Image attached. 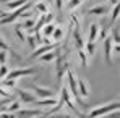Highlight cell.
<instances>
[{
    "mask_svg": "<svg viewBox=\"0 0 120 118\" xmlns=\"http://www.w3.org/2000/svg\"><path fill=\"white\" fill-rule=\"evenodd\" d=\"M71 40H73V45L76 47V50H81L84 47V42L86 40L83 39V36H81L80 26H75L73 28V31H71Z\"/></svg>",
    "mask_w": 120,
    "mask_h": 118,
    "instance_id": "10",
    "label": "cell"
},
{
    "mask_svg": "<svg viewBox=\"0 0 120 118\" xmlns=\"http://www.w3.org/2000/svg\"><path fill=\"white\" fill-rule=\"evenodd\" d=\"M78 58H80V63L83 65V66H86V65H88V55L84 54V50H83V49L78 50Z\"/></svg>",
    "mask_w": 120,
    "mask_h": 118,
    "instance_id": "29",
    "label": "cell"
},
{
    "mask_svg": "<svg viewBox=\"0 0 120 118\" xmlns=\"http://www.w3.org/2000/svg\"><path fill=\"white\" fill-rule=\"evenodd\" d=\"M105 37H107V26H105V24H101L99 29H98V37H96V42H98V40L101 42V40H104Z\"/></svg>",
    "mask_w": 120,
    "mask_h": 118,
    "instance_id": "24",
    "label": "cell"
},
{
    "mask_svg": "<svg viewBox=\"0 0 120 118\" xmlns=\"http://www.w3.org/2000/svg\"><path fill=\"white\" fill-rule=\"evenodd\" d=\"M24 42H28L31 49H36V45H38V42H36V34L33 36V32H28V36H26Z\"/></svg>",
    "mask_w": 120,
    "mask_h": 118,
    "instance_id": "26",
    "label": "cell"
},
{
    "mask_svg": "<svg viewBox=\"0 0 120 118\" xmlns=\"http://www.w3.org/2000/svg\"><path fill=\"white\" fill-rule=\"evenodd\" d=\"M15 32H16V36H18V39H20L21 42H24V39H26V34H24V31L21 29L20 26H16V28H15Z\"/></svg>",
    "mask_w": 120,
    "mask_h": 118,
    "instance_id": "33",
    "label": "cell"
},
{
    "mask_svg": "<svg viewBox=\"0 0 120 118\" xmlns=\"http://www.w3.org/2000/svg\"><path fill=\"white\" fill-rule=\"evenodd\" d=\"M0 96H2L3 99H10V100H13V94H11V91L5 89V87H2V86H0Z\"/></svg>",
    "mask_w": 120,
    "mask_h": 118,
    "instance_id": "30",
    "label": "cell"
},
{
    "mask_svg": "<svg viewBox=\"0 0 120 118\" xmlns=\"http://www.w3.org/2000/svg\"><path fill=\"white\" fill-rule=\"evenodd\" d=\"M8 63V50H0V65Z\"/></svg>",
    "mask_w": 120,
    "mask_h": 118,
    "instance_id": "32",
    "label": "cell"
},
{
    "mask_svg": "<svg viewBox=\"0 0 120 118\" xmlns=\"http://www.w3.org/2000/svg\"><path fill=\"white\" fill-rule=\"evenodd\" d=\"M31 92L36 96V99H47V97H55V92L50 87L41 86V84H31Z\"/></svg>",
    "mask_w": 120,
    "mask_h": 118,
    "instance_id": "5",
    "label": "cell"
},
{
    "mask_svg": "<svg viewBox=\"0 0 120 118\" xmlns=\"http://www.w3.org/2000/svg\"><path fill=\"white\" fill-rule=\"evenodd\" d=\"M54 2H55V7H57L59 10H62L63 5H65V0H54Z\"/></svg>",
    "mask_w": 120,
    "mask_h": 118,
    "instance_id": "35",
    "label": "cell"
},
{
    "mask_svg": "<svg viewBox=\"0 0 120 118\" xmlns=\"http://www.w3.org/2000/svg\"><path fill=\"white\" fill-rule=\"evenodd\" d=\"M83 50H84V54H86L88 57H93V55L96 54V42H88V40H86Z\"/></svg>",
    "mask_w": 120,
    "mask_h": 118,
    "instance_id": "22",
    "label": "cell"
},
{
    "mask_svg": "<svg viewBox=\"0 0 120 118\" xmlns=\"http://www.w3.org/2000/svg\"><path fill=\"white\" fill-rule=\"evenodd\" d=\"M119 11H120V7H119V5H114V8H112V15H110V24H114L115 21L119 20Z\"/></svg>",
    "mask_w": 120,
    "mask_h": 118,
    "instance_id": "28",
    "label": "cell"
},
{
    "mask_svg": "<svg viewBox=\"0 0 120 118\" xmlns=\"http://www.w3.org/2000/svg\"><path fill=\"white\" fill-rule=\"evenodd\" d=\"M28 2H31V0H10V2H7V10H15V8H18L21 5H24V3H28Z\"/></svg>",
    "mask_w": 120,
    "mask_h": 118,
    "instance_id": "23",
    "label": "cell"
},
{
    "mask_svg": "<svg viewBox=\"0 0 120 118\" xmlns=\"http://www.w3.org/2000/svg\"><path fill=\"white\" fill-rule=\"evenodd\" d=\"M5 15H7V13H5V11H2V10H0V18H3V16H5Z\"/></svg>",
    "mask_w": 120,
    "mask_h": 118,
    "instance_id": "38",
    "label": "cell"
},
{
    "mask_svg": "<svg viewBox=\"0 0 120 118\" xmlns=\"http://www.w3.org/2000/svg\"><path fill=\"white\" fill-rule=\"evenodd\" d=\"M16 94H18V97H20L21 104H34V102L38 100L36 96H34L31 91H28V89H16Z\"/></svg>",
    "mask_w": 120,
    "mask_h": 118,
    "instance_id": "9",
    "label": "cell"
},
{
    "mask_svg": "<svg viewBox=\"0 0 120 118\" xmlns=\"http://www.w3.org/2000/svg\"><path fill=\"white\" fill-rule=\"evenodd\" d=\"M60 102L63 104V105H67L75 115L78 118H84V113H81L80 110L76 108V105H75V100L73 97L70 96V92H68V89H67V86H62V89H60Z\"/></svg>",
    "mask_w": 120,
    "mask_h": 118,
    "instance_id": "3",
    "label": "cell"
},
{
    "mask_svg": "<svg viewBox=\"0 0 120 118\" xmlns=\"http://www.w3.org/2000/svg\"><path fill=\"white\" fill-rule=\"evenodd\" d=\"M120 0H109V3H110V7H114V5H119Z\"/></svg>",
    "mask_w": 120,
    "mask_h": 118,
    "instance_id": "37",
    "label": "cell"
},
{
    "mask_svg": "<svg viewBox=\"0 0 120 118\" xmlns=\"http://www.w3.org/2000/svg\"><path fill=\"white\" fill-rule=\"evenodd\" d=\"M59 49H60V45L57 47V49H54V52H45V54H42V55H39L38 58L41 60V61H54V60L57 58V55H59Z\"/></svg>",
    "mask_w": 120,
    "mask_h": 118,
    "instance_id": "17",
    "label": "cell"
},
{
    "mask_svg": "<svg viewBox=\"0 0 120 118\" xmlns=\"http://www.w3.org/2000/svg\"><path fill=\"white\" fill-rule=\"evenodd\" d=\"M55 23H47V24H44L42 28H41V37H50L52 36V32H54V29H55Z\"/></svg>",
    "mask_w": 120,
    "mask_h": 118,
    "instance_id": "18",
    "label": "cell"
},
{
    "mask_svg": "<svg viewBox=\"0 0 120 118\" xmlns=\"http://www.w3.org/2000/svg\"><path fill=\"white\" fill-rule=\"evenodd\" d=\"M65 2H67V0H65Z\"/></svg>",
    "mask_w": 120,
    "mask_h": 118,
    "instance_id": "41",
    "label": "cell"
},
{
    "mask_svg": "<svg viewBox=\"0 0 120 118\" xmlns=\"http://www.w3.org/2000/svg\"><path fill=\"white\" fill-rule=\"evenodd\" d=\"M20 108H21V102L20 100H11V102L7 104L2 110H3V112H8V113H15V112H18Z\"/></svg>",
    "mask_w": 120,
    "mask_h": 118,
    "instance_id": "19",
    "label": "cell"
},
{
    "mask_svg": "<svg viewBox=\"0 0 120 118\" xmlns=\"http://www.w3.org/2000/svg\"><path fill=\"white\" fill-rule=\"evenodd\" d=\"M31 7H33L39 15H47V13H50V3L45 2V0H38V2L33 3Z\"/></svg>",
    "mask_w": 120,
    "mask_h": 118,
    "instance_id": "13",
    "label": "cell"
},
{
    "mask_svg": "<svg viewBox=\"0 0 120 118\" xmlns=\"http://www.w3.org/2000/svg\"><path fill=\"white\" fill-rule=\"evenodd\" d=\"M65 37V26H62V24H57L55 26V29H54V32H52V36H50V39H52V42H57V44H60V40Z\"/></svg>",
    "mask_w": 120,
    "mask_h": 118,
    "instance_id": "16",
    "label": "cell"
},
{
    "mask_svg": "<svg viewBox=\"0 0 120 118\" xmlns=\"http://www.w3.org/2000/svg\"><path fill=\"white\" fill-rule=\"evenodd\" d=\"M45 2H49V3H50V0H45Z\"/></svg>",
    "mask_w": 120,
    "mask_h": 118,
    "instance_id": "40",
    "label": "cell"
},
{
    "mask_svg": "<svg viewBox=\"0 0 120 118\" xmlns=\"http://www.w3.org/2000/svg\"><path fill=\"white\" fill-rule=\"evenodd\" d=\"M109 11H110V7H109V5L98 3V5H94V7H91V8L88 10V15H91V16H104V15H107Z\"/></svg>",
    "mask_w": 120,
    "mask_h": 118,
    "instance_id": "8",
    "label": "cell"
},
{
    "mask_svg": "<svg viewBox=\"0 0 120 118\" xmlns=\"http://www.w3.org/2000/svg\"><path fill=\"white\" fill-rule=\"evenodd\" d=\"M7 2H10V0H0V3H7Z\"/></svg>",
    "mask_w": 120,
    "mask_h": 118,
    "instance_id": "39",
    "label": "cell"
},
{
    "mask_svg": "<svg viewBox=\"0 0 120 118\" xmlns=\"http://www.w3.org/2000/svg\"><path fill=\"white\" fill-rule=\"evenodd\" d=\"M120 108V102L119 100H112V102H105V104H101L93 107L88 115H84V118H104L105 115H110L114 112H119Z\"/></svg>",
    "mask_w": 120,
    "mask_h": 118,
    "instance_id": "1",
    "label": "cell"
},
{
    "mask_svg": "<svg viewBox=\"0 0 120 118\" xmlns=\"http://www.w3.org/2000/svg\"><path fill=\"white\" fill-rule=\"evenodd\" d=\"M65 76H67V89H68V92H70V96L73 97L75 100V104H78L81 108H84L86 107V104H83V99L80 97V94H78V86H76V73H75V70H71V68H68L67 70V73H65Z\"/></svg>",
    "mask_w": 120,
    "mask_h": 118,
    "instance_id": "2",
    "label": "cell"
},
{
    "mask_svg": "<svg viewBox=\"0 0 120 118\" xmlns=\"http://www.w3.org/2000/svg\"><path fill=\"white\" fill-rule=\"evenodd\" d=\"M81 3H83V0H67V8H68L70 11H73V10L80 8Z\"/></svg>",
    "mask_w": 120,
    "mask_h": 118,
    "instance_id": "25",
    "label": "cell"
},
{
    "mask_svg": "<svg viewBox=\"0 0 120 118\" xmlns=\"http://www.w3.org/2000/svg\"><path fill=\"white\" fill-rule=\"evenodd\" d=\"M102 42H104V55H105V61L110 65V63H112V37L107 36Z\"/></svg>",
    "mask_w": 120,
    "mask_h": 118,
    "instance_id": "14",
    "label": "cell"
},
{
    "mask_svg": "<svg viewBox=\"0 0 120 118\" xmlns=\"http://www.w3.org/2000/svg\"><path fill=\"white\" fill-rule=\"evenodd\" d=\"M8 71H10V70H8V65H0V81L7 76Z\"/></svg>",
    "mask_w": 120,
    "mask_h": 118,
    "instance_id": "34",
    "label": "cell"
},
{
    "mask_svg": "<svg viewBox=\"0 0 120 118\" xmlns=\"http://www.w3.org/2000/svg\"><path fill=\"white\" fill-rule=\"evenodd\" d=\"M54 61H55V75H57V79H59V84H60L63 76H65V73H67V70L70 68L65 55L62 54V49H59V55H57V58Z\"/></svg>",
    "mask_w": 120,
    "mask_h": 118,
    "instance_id": "4",
    "label": "cell"
},
{
    "mask_svg": "<svg viewBox=\"0 0 120 118\" xmlns=\"http://www.w3.org/2000/svg\"><path fill=\"white\" fill-rule=\"evenodd\" d=\"M42 115V110L39 108H20L15 112V118H38Z\"/></svg>",
    "mask_w": 120,
    "mask_h": 118,
    "instance_id": "7",
    "label": "cell"
},
{
    "mask_svg": "<svg viewBox=\"0 0 120 118\" xmlns=\"http://www.w3.org/2000/svg\"><path fill=\"white\" fill-rule=\"evenodd\" d=\"M0 86L5 87V89H8V91H13V89H16V79L3 78L2 81H0Z\"/></svg>",
    "mask_w": 120,
    "mask_h": 118,
    "instance_id": "20",
    "label": "cell"
},
{
    "mask_svg": "<svg viewBox=\"0 0 120 118\" xmlns=\"http://www.w3.org/2000/svg\"><path fill=\"white\" fill-rule=\"evenodd\" d=\"M34 73H36V70H34V68H16V70L8 71L5 78H8V79H16V81H18V79H21V78L31 76V75H34Z\"/></svg>",
    "mask_w": 120,
    "mask_h": 118,
    "instance_id": "6",
    "label": "cell"
},
{
    "mask_svg": "<svg viewBox=\"0 0 120 118\" xmlns=\"http://www.w3.org/2000/svg\"><path fill=\"white\" fill-rule=\"evenodd\" d=\"M60 44H57V42H52V44H44V45H41V47H38V49H34V52L31 54V57L29 58H38L39 55H42V54H45V52H50V50H54V49H57Z\"/></svg>",
    "mask_w": 120,
    "mask_h": 118,
    "instance_id": "11",
    "label": "cell"
},
{
    "mask_svg": "<svg viewBox=\"0 0 120 118\" xmlns=\"http://www.w3.org/2000/svg\"><path fill=\"white\" fill-rule=\"evenodd\" d=\"M57 97H47V99H39V100H36L33 105L34 107H47V108H52L54 105H57Z\"/></svg>",
    "mask_w": 120,
    "mask_h": 118,
    "instance_id": "15",
    "label": "cell"
},
{
    "mask_svg": "<svg viewBox=\"0 0 120 118\" xmlns=\"http://www.w3.org/2000/svg\"><path fill=\"white\" fill-rule=\"evenodd\" d=\"M0 50H8V52H11V47H10V44H8L7 40L3 39V36H0Z\"/></svg>",
    "mask_w": 120,
    "mask_h": 118,
    "instance_id": "31",
    "label": "cell"
},
{
    "mask_svg": "<svg viewBox=\"0 0 120 118\" xmlns=\"http://www.w3.org/2000/svg\"><path fill=\"white\" fill-rule=\"evenodd\" d=\"M112 44H120V29L119 26H115L114 29H112Z\"/></svg>",
    "mask_w": 120,
    "mask_h": 118,
    "instance_id": "27",
    "label": "cell"
},
{
    "mask_svg": "<svg viewBox=\"0 0 120 118\" xmlns=\"http://www.w3.org/2000/svg\"><path fill=\"white\" fill-rule=\"evenodd\" d=\"M98 29H99V24H98V23H93V24L89 26L88 42H96V37H98Z\"/></svg>",
    "mask_w": 120,
    "mask_h": 118,
    "instance_id": "21",
    "label": "cell"
},
{
    "mask_svg": "<svg viewBox=\"0 0 120 118\" xmlns=\"http://www.w3.org/2000/svg\"><path fill=\"white\" fill-rule=\"evenodd\" d=\"M10 102H11L10 99H0V110H2V108H3L7 104H10Z\"/></svg>",
    "mask_w": 120,
    "mask_h": 118,
    "instance_id": "36",
    "label": "cell"
},
{
    "mask_svg": "<svg viewBox=\"0 0 120 118\" xmlns=\"http://www.w3.org/2000/svg\"><path fill=\"white\" fill-rule=\"evenodd\" d=\"M76 86H78V94L81 99H88L91 96V87H89V82L84 81V79H78L76 81Z\"/></svg>",
    "mask_w": 120,
    "mask_h": 118,
    "instance_id": "12",
    "label": "cell"
}]
</instances>
